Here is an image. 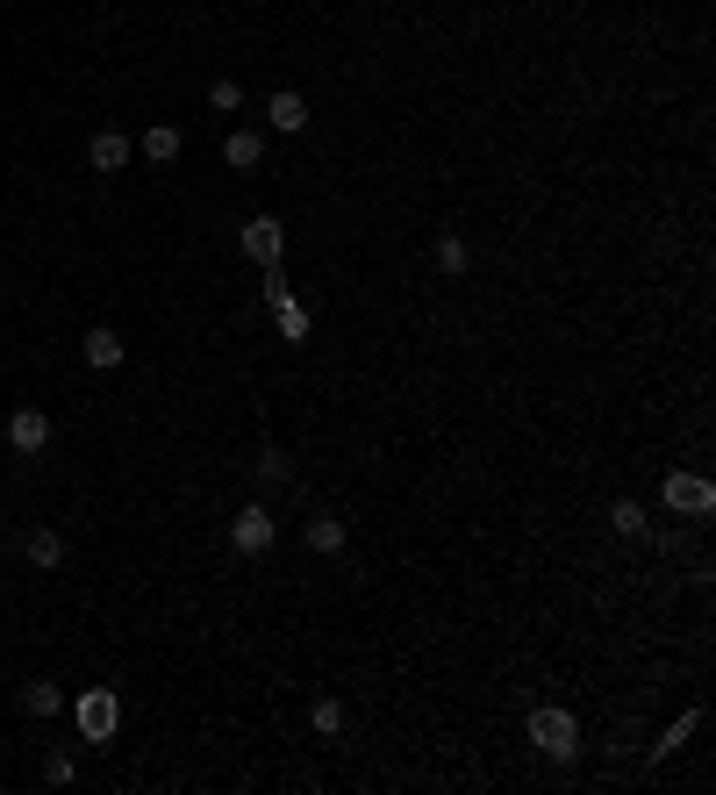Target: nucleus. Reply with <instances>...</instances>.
Here are the masks:
<instances>
[{"label":"nucleus","instance_id":"obj_1","mask_svg":"<svg viewBox=\"0 0 716 795\" xmlns=\"http://www.w3.org/2000/svg\"><path fill=\"white\" fill-rule=\"evenodd\" d=\"M530 745H538L545 760H573V753H580V724H573V709L538 703V709H530Z\"/></svg>","mask_w":716,"mask_h":795},{"label":"nucleus","instance_id":"obj_2","mask_svg":"<svg viewBox=\"0 0 716 795\" xmlns=\"http://www.w3.org/2000/svg\"><path fill=\"white\" fill-rule=\"evenodd\" d=\"M72 724H79V738H86V745H108V738H115V724H122L115 688H86L79 703H72Z\"/></svg>","mask_w":716,"mask_h":795},{"label":"nucleus","instance_id":"obj_3","mask_svg":"<svg viewBox=\"0 0 716 795\" xmlns=\"http://www.w3.org/2000/svg\"><path fill=\"white\" fill-rule=\"evenodd\" d=\"M666 509H674V517H709L716 509V487L702 481V473H666Z\"/></svg>","mask_w":716,"mask_h":795},{"label":"nucleus","instance_id":"obj_4","mask_svg":"<svg viewBox=\"0 0 716 795\" xmlns=\"http://www.w3.org/2000/svg\"><path fill=\"white\" fill-rule=\"evenodd\" d=\"M280 251H287V229H280L273 215H251V223H244V259H258L266 273H273Z\"/></svg>","mask_w":716,"mask_h":795},{"label":"nucleus","instance_id":"obj_5","mask_svg":"<svg viewBox=\"0 0 716 795\" xmlns=\"http://www.w3.org/2000/svg\"><path fill=\"white\" fill-rule=\"evenodd\" d=\"M230 545H237V552H273V509H258V501H251V509H237V523H230Z\"/></svg>","mask_w":716,"mask_h":795},{"label":"nucleus","instance_id":"obj_6","mask_svg":"<svg viewBox=\"0 0 716 795\" xmlns=\"http://www.w3.org/2000/svg\"><path fill=\"white\" fill-rule=\"evenodd\" d=\"M8 445H15V451H44V445H51V415H44V409H15V415H8Z\"/></svg>","mask_w":716,"mask_h":795},{"label":"nucleus","instance_id":"obj_7","mask_svg":"<svg viewBox=\"0 0 716 795\" xmlns=\"http://www.w3.org/2000/svg\"><path fill=\"white\" fill-rule=\"evenodd\" d=\"M129 151H137V144L122 137V129H101V137L86 144V165H94V173H122V165H129Z\"/></svg>","mask_w":716,"mask_h":795},{"label":"nucleus","instance_id":"obj_8","mask_svg":"<svg viewBox=\"0 0 716 795\" xmlns=\"http://www.w3.org/2000/svg\"><path fill=\"white\" fill-rule=\"evenodd\" d=\"M86 365H94V373H115V365H122V337H115V330H86Z\"/></svg>","mask_w":716,"mask_h":795},{"label":"nucleus","instance_id":"obj_9","mask_svg":"<svg viewBox=\"0 0 716 795\" xmlns=\"http://www.w3.org/2000/svg\"><path fill=\"white\" fill-rule=\"evenodd\" d=\"M222 158H230V173H258V158H266V137H258V129H237V137L222 144Z\"/></svg>","mask_w":716,"mask_h":795},{"label":"nucleus","instance_id":"obj_10","mask_svg":"<svg viewBox=\"0 0 716 795\" xmlns=\"http://www.w3.org/2000/svg\"><path fill=\"white\" fill-rule=\"evenodd\" d=\"M266 115H273L280 137H301V129H308V101H301V94H273V108H266Z\"/></svg>","mask_w":716,"mask_h":795},{"label":"nucleus","instance_id":"obj_11","mask_svg":"<svg viewBox=\"0 0 716 795\" xmlns=\"http://www.w3.org/2000/svg\"><path fill=\"white\" fill-rule=\"evenodd\" d=\"M180 129H172V122H151V129H144V158H151V165H172V158H180Z\"/></svg>","mask_w":716,"mask_h":795},{"label":"nucleus","instance_id":"obj_12","mask_svg":"<svg viewBox=\"0 0 716 795\" xmlns=\"http://www.w3.org/2000/svg\"><path fill=\"white\" fill-rule=\"evenodd\" d=\"M22 552H29V567L51 573V567H65V537H58V531H29V545H22Z\"/></svg>","mask_w":716,"mask_h":795},{"label":"nucleus","instance_id":"obj_13","mask_svg":"<svg viewBox=\"0 0 716 795\" xmlns=\"http://www.w3.org/2000/svg\"><path fill=\"white\" fill-rule=\"evenodd\" d=\"M308 552H344V517H308Z\"/></svg>","mask_w":716,"mask_h":795},{"label":"nucleus","instance_id":"obj_14","mask_svg":"<svg viewBox=\"0 0 716 795\" xmlns=\"http://www.w3.org/2000/svg\"><path fill=\"white\" fill-rule=\"evenodd\" d=\"M430 259H437L444 273H466V265H473V251H466V237H459V229H444V237L430 244Z\"/></svg>","mask_w":716,"mask_h":795},{"label":"nucleus","instance_id":"obj_15","mask_svg":"<svg viewBox=\"0 0 716 795\" xmlns=\"http://www.w3.org/2000/svg\"><path fill=\"white\" fill-rule=\"evenodd\" d=\"M22 709H29V717H58V709H65V688H51V681H29V688H22Z\"/></svg>","mask_w":716,"mask_h":795},{"label":"nucleus","instance_id":"obj_16","mask_svg":"<svg viewBox=\"0 0 716 795\" xmlns=\"http://www.w3.org/2000/svg\"><path fill=\"white\" fill-rule=\"evenodd\" d=\"M695 724H702V709H688L681 724H666V731H659V745H652V760H674V753L688 745V731H695Z\"/></svg>","mask_w":716,"mask_h":795},{"label":"nucleus","instance_id":"obj_17","mask_svg":"<svg viewBox=\"0 0 716 795\" xmlns=\"http://www.w3.org/2000/svg\"><path fill=\"white\" fill-rule=\"evenodd\" d=\"M609 523H616V537H652V517L638 509V501H616V509H609Z\"/></svg>","mask_w":716,"mask_h":795},{"label":"nucleus","instance_id":"obj_18","mask_svg":"<svg viewBox=\"0 0 716 795\" xmlns=\"http://www.w3.org/2000/svg\"><path fill=\"white\" fill-rule=\"evenodd\" d=\"M308 724L323 731V738H337V731H344V703H337V695H323V703L308 709Z\"/></svg>","mask_w":716,"mask_h":795},{"label":"nucleus","instance_id":"obj_19","mask_svg":"<svg viewBox=\"0 0 716 795\" xmlns=\"http://www.w3.org/2000/svg\"><path fill=\"white\" fill-rule=\"evenodd\" d=\"M258 487H280V481H287V451H273V445H266V451H258Z\"/></svg>","mask_w":716,"mask_h":795},{"label":"nucleus","instance_id":"obj_20","mask_svg":"<svg viewBox=\"0 0 716 795\" xmlns=\"http://www.w3.org/2000/svg\"><path fill=\"white\" fill-rule=\"evenodd\" d=\"M208 108H222V115H237V108H244V87H237V79H215V87H208Z\"/></svg>","mask_w":716,"mask_h":795},{"label":"nucleus","instance_id":"obj_21","mask_svg":"<svg viewBox=\"0 0 716 795\" xmlns=\"http://www.w3.org/2000/svg\"><path fill=\"white\" fill-rule=\"evenodd\" d=\"M44 781H58V788H65V781H72V753H51V760H44Z\"/></svg>","mask_w":716,"mask_h":795}]
</instances>
